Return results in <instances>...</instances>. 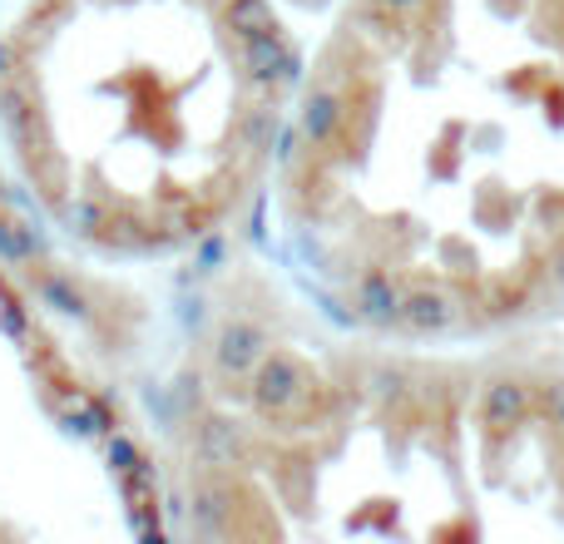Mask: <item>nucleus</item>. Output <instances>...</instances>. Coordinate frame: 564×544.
<instances>
[{
  "instance_id": "obj_1",
  "label": "nucleus",
  "mask_w": 564,
  "mask_h": 544,
  "mask_svg": "<svg viewBox=\"0 0 564 544\" xmlns=\"http://www.w3.org/2000/svg\"><path fill=\"white\" fill-rule=\"evenodd\" d=\"M297 79L273 0H20L0 154L75 253L178 263L263 194Z\"/></svg>"
},
{
  "instance_id": "obj_2",
  "label": "nucleus",
  "mask_w": 564,
  "mask_h": 544,
  "mask_svg": "<svg viewBox=\"0 0 564 544\" xmlns=\"http://www.w3.org/2000/svg\"><path fill=\"white\" fill-rule=\"evenodd\" d=\"M535 416V381L525 377H490L480 387L476 421L486 436H516L525 421Z\"/></svg>"
},
{
  "instance_id": "obj_3",
  "label": "nucleus",
  "mask_w": 564,
  "mask_h": 544,
  "mask_svg": "<svg viewBox=\"0 0 564 544\" xmlns=\"http://www.w3.org/2000/svg\"><path fill=\"white\" fill-rule=\"evenodd\" d=\"M535 411L550 421V426L564 431V377H550L535 387Z\"/></svg>"
},
{
  "instance_id": "obj_4",
  "label": "nucleus",
  "mask_w": 564,
  "mask_h": 544,
  "mask_svg": "<svg viewBox=\"0 0 564 544\" xmlns=\"http://www.w3.org/2000/svg\"><path fill=\"white\" fill-rule=\"evenodd\" d=\"M555 278L564 282V248H560V253H555Z\"/></svg>"
},
{
  "instance_id": "obj_5",
  "label": "nucleus",
  "mask_w": 564,
  "mask_h": 544,
  "mask_svg": "<svg viewBox=\"0 0 564 544\" xmlns=\"http://www.w3.org/2000/svg\"><path fill=\"white\" fill-rule=\"evenodd\" d=\"M297 6H322V0H297Z\"/></svg>"
}]
</instances>
